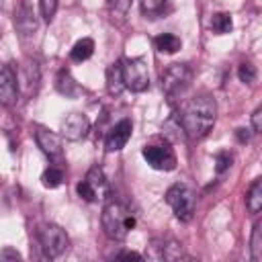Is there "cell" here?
I'll return each mask as SVG.
<instances>
[{
    "label": "cell",
    "mask_w": 262,
    "mask_h": 262,
    "mask_svg": "<svg viewBox=\"0 0 262 262\" xmlns=\"http://www.w3.org/2000/svg\"><path fill=\"white\" fill-rule=\"evenodd\" d=\"M106 90H108L111 96H119L125 90L123 72H121V59L106 68Z\"/></svg>",
    "instance_id": "obj_15"
},
{
    "label": "cell",
    "mask_w": 262,
    "mask_h": 262,
    "mask_svg": "<svg viewBox=\"0 0 262 262\" xmlns=\"http://www.w3.org/2000/svg\"><path fill=\"white\" fill-rule=\"evenodd\" d=\"M39 8H41V14L47 23L53 20L55 12H57V0H39Z\"/></svg>",
    "instance_id": "obj_26"
},
{
    "label": "cell",
    "mask_w": 262,
    "mask_h": 262,
    "mask_svg": "<svg viewBox=\"0 0 262 262\" xmlns=\"http://www.w3.org/2000/svg\"><path fill=\"white\" fill-rule=\"evenodd\" d=\"M106 2H108L111 10H115V12H119V14H125V12L131 8V2H133V0H106Z\"/></svg>",
    "instance_id": "obj_28"
},
{
    "label": "cell",
    "mask_w": 262,
    "mask_h": 262,
    "mask_svg": "<svg viewBox=\"0 0 262 262\" xmlns=\"http://www.w3.org/2000/svg\"><path fill=\"white\" fill-rule=\"evenodd\" d=\"M141 2V10L145 12V14H156V12H160L162 8H164V4H166V0H139Z\"/></svg>",
    "instance_id": "obj_27"
},
{
    "label": "cell",
    "mask_w": 262,
    "mask_h": 262,
    "mask_svg": "<svg viewBox=\"0 0 262 262\" xmlns=\"http://www.w3.org/2000/svg\"><path fill=\"white\" fill-rule=\"evenodd\" d=\"M121 72H123V84L131 92H143L149 88V74L147 63L143 57H129L121 59Z\"/></svg>",
    "instance_id": "obj_7"
},
{
    "label": "cell",
    "mask_w": 262,
    "mask_h": 262,
    "mask_svg": "<svg viewBox=\"0 0 262 262\" xmlns=\"http://www.w3.org/2000/svg\"><path fill=\"white\" fill-rule=\"evenodd\" d=\"M14 29L23 41L33 39L37 33V12L33 0H18L14 8Z\"/></svg>",
    "instance_id": "obj_9"
},
{
    "label": "cell",
    "mask_w": 262,
    "mask_h": 262,
    "mask_svg": "<svg viewBox=\"0 0 262 262\" xmlns=\"http://www.w3.org/2000/svg\"><path fill=\"white\" fill-rule=\"evenodd\" d=\"M76 192L80 199L88 201V203H94V201H100V199H106L108 196V182H106V176L102 172L100 166H92L84 180H80L76 184Z\"/></svg>",
    "instance_id": "obj_6"
},
{
    "label": "cell",
    "mask_w": 262,
    "mask_h": 262,
    "mask_svg": "<svg viewBox=\"0 0 262 262\" xmlns=\"http://www.w3.org/2000/svg\"><path fill=\"white\" fill-rule=\"evenodd\" d=\"M94 53V41L90 37H82L74 43V47L70 49V57L72 61H86L88 57H92Z\"/></svg>",
    "instance_id": "obj_16"
},
{
    "label": "cell",
    "mask_w": 262,
    "mask_h": 262,
    "mask_svg": "<svg viewBox=\"0 0 262 262\" xmlns=\"http://www.w3.org/2000/svg\"><path fill=\"white\" fill-rule=\"evenodd\" d=\"M235 137H237V141H239V143H248V141H250V129L239 127V129L235 131Z\"/></svg>",
    "instance_id": "obj_30"
},
{
    "label": "cell",
    "mask_w": 262,
    "mask_h": 262,
    "mask_svg": "<svg viewBox=\"0 0 262 262\" xmlns=\"http://www.w3.org/2000/svg\"><path fill=\"white\" fill-rule=\"evenodd\" d=\"M246 207L250 213H258L262 209V178H256L250 188H248V194H246Z\"/></svg>",
    "instance_id": "obj_18"
},
{
    "label": "cell",
    "mask_w": 262,
    "mask_h": 262,
    "mask_svg": "<svg viewBox=\"0 0 262 262\" xmlns=\"http://www.w3.org/2000/svg\"><path fill=\"white\" fill-rule=\"evenodd\" d=\"M256 76H258L256 66H252L250 61L239 63V68H237V78H239L244 84H254V82H256Z\"/></svg>",
    "instance_id": "obj_24"
},
{
    "label": "cell",
    "mask_w": 262,
    "mask_h": 262,
    "mask_svg": "<svg viewBox=\"0 0 262 262\" xmlns=\"http://www.w3.org/2000/svg\"><path fill=\"white\" fill-rule=\"evenodd\" d=\"M154 248H158V258H164V260H176V258L184 256L182 254V246L176 244V242H166V244L154 246Z\"/></svg>",
    "instance_id": "obj_23"
},
{
    "label": "cell",
    "mask_w": 262,
    "mask_h": 262,
    "mask_svg": "<svg viewBox=\"0 0 262 262\" xmlns=\"http://www.w3.org/2000/svg\"><path fill=\"white\" fill-rule=\"evenodd\" d=\"M250 252H252V260L254 262H260L262 260V221H256L254 227H252Z\"/></svg>",
    "instance_id": "obj_21"
},
{
    "label": "cell",
    "mask_w": 262,
    "mask_h": 262,
    "mask_svg": "<svg viewBox=\"0 0 262 262\" xmlns=\"http://www.w3.org/2000/svg\"><path fill=\"white\" fill-rule=\"evenodd\" d=\"M117 260H141V254H137V252H121V254H117Z\"/></svg>",
    "instance_id": "obj_31"
},
{
    "label": "cell",
    "mask_w": 262,
    "mask_h": 262,
    "mask_svg": "<svg viewBox=\"0 0 262 262\" xmlns=\"http://www.w3.org/2000/svg\"><path fill=\"white\" fill-rule=\"evenodd\" d=\"M18 92L23 90L25 96H31L37 92L39 88V80H41V70H39V61L33 57L23 59V63L18 66Z\"/></svg>",
    "instance_id": "obj_11"
},
{
    "label": "cell",
    "mask_w": 262,
    "mask_h": 262,
    "mask_svg": "<svg viewBox=\"0 0 262 262\" xmlns=\"http://www.w3.org/2000/svg\"><path fill=\"white\" fill-rule=\"evenodd\" d=\"M141 156L154 170L170 172L176 168V154L168 143H149L141 149Z\"/></svg>",
    "instance_id": "obj_8"
},
{
    "label": "cell",
    "mask_w": 262,
    "mask_h": 262,
    "mask_svg": "<svg viewBox=\"0 0 262 262\" xmlns=\"http://www.w3.org/2000/svg\"><path fill=\"white\" fill-rule=\"evenodd\" d=\"M35 141L51 162H63V143L55 131L43 125H35Z\"/></svg>",
    "instance_id": "obj_10"
},
{
    "label": "cell",
    "mask_w": 262,
    "mask_h": 262,
    "mask_svg": "<svg viewBox=\"0 0 262 262\" xmlns=\"http://www.w3.org/2000/svg\"><path fill=\"white\" fill-rule=\"evenodd\" d=\"M90 131V121L84 113H70L61 121V135L70 141H80L88 135Z\"/></svg>",
    "instance_id": "obj_13"
},
{
    "label": "cell",
    "mask_w": 262,
    "mask_h": 262,
    "mask_svg": "<svg viewBox=\"0 0 262 262\" xmlns=\"http://www.w3.org/2000/svg\"><path fill=\"white\" fill-rule=\"evenodd\" d=\"M100 223H102V231L108 239L115 242H123L129 231L135 227V215L131 213L129 207H125L123 203L117 201H108L102 207V215H100Z\"/></svg>",
    "instance_id": "obj_2"
},
{
    "label": "cell",
    "mask_w": 262,
    "mask_h": 262,
    "mask_svg": "<svg viewBox=\"0 0 262 262\" xmlns=\"http://www.w3.org/2000/svg\"><path fill=\"white\" fill-rule=\"evenodd\" d=\"M190 82H192V70L188 63H170L162 72V90L170 102L180 98L190 86Z\"/></svg>",
    "instance_id": "obj_3"
},
{
    "label": "cell",
    "mask_w": 262,
    "mask_h": 262,
    "mask_svg": "<svg viewBox=\"0 0 262 262\" xmlns=\"http://www.w3.org/2000/svg\"><path fill=\"white\" fill-rule=\"evenodd\" d=\"M41 182L45 188H57L61 182H63V172L57 168V166H49L43 176H41Z\"/></svg>",
    "instance_id": "obj_22"
},
{
    "label": "cell",
    "mask_w": 262,
    "mask_h": 262,
    "mask_svg": "<svg viewBox=\"0 0 262 262\" xmlns=\"http://www.w3.org/2000/svg\"><path fill=\"white\" fill-rule=\"evenodd\" d=\"M131 133H133V123L129 119H121L119 123H115L106 137H104V149L106 151H119L127 145V141L131 139Z\"/></svg>",
    "instance_id": "obj_14"
},
{
    "label": "cell",
    "mask_w": 262,
    "mask_h": 262,
    "mask_svg": "<svg viewBox=\"0 0 262 262\" xmlns=\"http://www.w3.org/2000/svg\"><path fill=\"white\" fill-rule=\"evenodd\" d=\"M55 88H57L59 94H63V96H68V98H72V96H76V94L80 92V86L76 84V80L72 78V74H70L68 70H61V72L57 74Z\"/></svg>",
    "instance_id": "obj_17"
},
{
    "label": "cell",
    "mask_w": 262,
    "mask_h": 262,
    "mask_svg": "<svg viewBox=\"0 0 262 262\" xmlns=\"http://www.w3.org/2000/svg\"><path fill=\"white\" fill-rule=\"evenodd\" d=\"M37 242H39V246L47 258H59L70 248L68 233L55 223H43L37 229Z\"/></svg>",
    "instance_id": "obj_5"
},
{
    "label": "cell",
    "mask_w": 262,
    "mask_h": 262,
    "mask_svg": "<svg viewBox=\"0 0 262 262\" xmlns=\"http://www.w3.org/2000/svg\"><path fill=\"white\" fill-rule=\"evenodd\" d=\"M231 162H233V156H231L227 149L219 151V154L215 156V172H217V174L227 172V170L231 168Z\"/></svg>",
    "instance_id": "obj_25"
},
{
    "label": "cell",
    "mask_w": 262,
    "mask_h": 262,
    "mask_svg": "<svg viewBox=\"0 0 262 262\" xmlns=\"http://www.w3.org/2000/svg\"><path fill=\"white\" fill-rule=\"evenodd\" d=\"M260 117H262V106H258V108L252 113V133H260V131H262Z\"/></svg>",
    "instance_id": "obj_29"
},
{
    "label": "cell",
    "mask_w": 262,
    "mask_h": 262,
    "mask_svg": "<svg viewBox=\"0 0 262 262\" xmlns=\"http://www.w3.org/2000/svg\"><path fill=\"white\" fill-rule=\"evenodd\" d=\"M154 45L160 53H176L182 47V41H180V37H176L172 33H162L154 39Z\"/></svg>",
    "instance_id": "obj_19"
},
{
    "label": "cell",
    "mask_w": 262,
    "mask_h": 262,
    "mask_svg": "<svg viewBox=\"0 0 262 262\" xmlns=\"http://www.w3.org/2000/svg\"><path fill=\"white\" fill-rule=\"evenodd\" d=\"M176 117H178V123L186 137L203 139L215 125L217 102L211 94H196L182 104L180 115H176Z\"/></svg>",
    "instance_id": "obj_1"
},
{
    "label": "cell",
    "mask_w": 262,
    "mask_h": 262,
    "mask_svg": "<svg viewBox=\"0 0 262 262\" xmlns=\"http://www.w3.org/2000/svg\"><path fill=\"white\" fill-rule=\"evenodd\" d=\"M166 203L170 205V209L174 211L176 219L180 221H190L196 209V194L192 188H188L186 184H172L166 192Z\"/></svg>",
    "instance_id": "obj_4"
},
{
    "label": "cell",
    "mask_w": 262,
    "mask_h": 262,
    "mask_svg": "<svg viewBox=\"0 0 262 262\" xmlns=\"http://www.w3.org/2000/svg\"><path fill=\"white\" fill-rule=\"evenodd\" d=\"M231 29H233V20H231V14L229 12H215L211 16V31L215 35L231 33Z\"/></svg>",
    "instance_id": "obj_20"
},
{
    "label": "cell",
    "mask_w": 262,
    "mask_h": 262,
    "mask_svg": "<svg viewBox=\"0 0 262 262\" xmlns=\"http://www.w3.org/2000/svg\"><path fill=\"white\" fill-rule=\"evenodd\" d=\"M18 100V78L16 72L0 61V104L2 106H12Z\"/></svg>",
    "instance_id": "obj_12"
}]
</instances>
